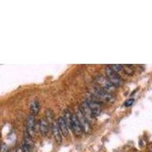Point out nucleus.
<instances>
[{
	"label": "nucleus",
	"mask_w": 152,
	"mask_h": 152,
	"mask_svg": "<svg viewBox=\"0 0 152 152\" xmlns=\"http://www.w3.org/2000/svg\"><path fill=\"white\" fill-rule=\"evenodd\" d=\"M85 103L89 107L91 110L93 111L94 114L95 115L96 117L99 116L102 110V102H100V100L94 97L93 96L87 97L86 100H85Z\"/></svg>",
	"instance_id": "f03ea898"
},
{
	"label": "nucleus",
	"mask_w": 152,
	"mask_h": 152,
	"mask_svg": "<svg viewBox=\"0 0 152 152\" xmlns=\"http://www.w3.org/2000/svg\"><path fill=\"white\" fill-rule=\"evenodd\" d=\"M0 152H9V147L5 142H2L0 145Z\"/></svg>",
	"instance_id": "4468645a"
},
{
	"label": "nucleus",
	"mask_w": 152,
	"mask_h": 152,
	"mask_svg": "<svg viewBox=\"0 0 152 152\" xmlns=\"http://www.w3.org/2000/svg\"><path fill=\"white\" fill-rule=\"evenodd\" d=\"M134 101H135V99H134V98L129 99V100H127L126 102H125V104H124L125 107H130V106L132 105V104L134 103Z\"/></svg>",
	"instance_id": "2eb2a0df"
},
{
	"label": "nucleus",
	"mask_w": 152,
	"mask_h": 152,
	"mask_svg": "<svg viewBox=\"0 0 152 152\" xmlns=\"http://www.w3.org/2000/svg\"><path fill=\"white\" fill-rule=\"evenodd\" d=\"M105 72L107 78H108L111 83L116 87H119L123 85V80L121 78V76L118 74V72L113 71V69H110L109 66H107L105 69Z\"/></svg>",
	"instance_id": "7ed1b4c3"
},
{
	"label": "nucleus",
	"mask_w": 152,
	"mask_h": 152,
	"mask_svg": "<svg viewBox=\"0 0 152 152\" xmlns=\"http://www.w3.org/2000/svg\"><path fill=\"white\" fill-rule=\"evenodd\" d=\"M40 105L39 101L37 100H34L30 105V113L34 116H36L40 111Z\"/></svg>",
	"instance_id": "f8f14e48"
},
{
	"label": "nucleus",
	"mask_w": 152,
	"mask_h": 152,
	"mask_svg": "<svg viewBox=\"0 0 152 152\" xmlns=\"http://www.w3.org/2000/svg\"><path fill=\"white\" fill-rule=\"evenodd\" d=\"M91 94L102 103H113L115 100V96L113 94L104 90L97 85L93 86L91 88Z\"/></svg>",
	"instance_id": "f257e3e1"
},
{
	"label": "nucleus",
	"mask_w": 152,
	"mask_h": 152,
	"mask_svg": "<svg viewBox=\"0 0 152 152\" xmlns=\"http://www.w3.org/2000/svg\"><path fill=\"white\" fill-rule=\"evenodd\" d=\"M72 115L73 114L71 113L69 110L66 109L63 110V113L62 116V118L64 119L69 129L71 130H72Z\"/></svg>",
	"instance_id": "9b49d317"
},
{
	"label": "nucleus",
	"mask_w": 152,
	"mask_h": 152,
	"mask_svg": "<svg viewBox=\"0 0 152 152\" xmlns=\"http://www.w3.org/2000/svg\"><path fill=\"white\" fill-rule=\"evenodd\" d=\"M95 80H96L97 86L103 88L104 90L110 92V93H113V92L116 91V87L114 86L110 81L108 80V78L107 77H105V76L98 75L96 77V79Z\"/></svg>",
	"instance_id": "20e7f679"
},
{
	"label": "nucleus",
	"mask_w": 152,
	"mask_h": 152,
	"mask_svg": "<svg viewBox=\"0 0 152 152\" xmlns=\"http://www.w3.org/2000/svg\"><path fill=\"white\" fill-rule=\"evenodd\" d=\"M151 152H152V149H151Z\"/></svg>",
	"instance_id": "f3484780"
},
{
	"label": "nucleus",
	"mask_w": 152,
	"mask_h": 152,
	"mask_svg": "<svg viewBox=\"0 0 152 152\" xmlns=\"http://www.w3.org/2000/svg\"><path fill=\"white\" fill-rule=\"evenodd\" d=\"M50 125L45 119H42L38 123V131L43 136H46L50 130Z\"/></svg>",
	"instance_id": "1a4fd4ad"
},
{
	"label": "nucleus",
	"mask_w": 152,
	"mask_h": 152,
	"mask_svg": "<svg viewBox=\"0 0 152 152\" xmlns=\"http://www.w3.org/2000/svg\"><path fill=\"white\" fill-rule=\"evenodd\" d=\"M57 124H58L59 130H60L61 133H62V135H63L65 137H67L69 134V129L68 128L66 122H65L64 119L62 118V116H60L58 119V120H57Z\"/></svg>",
	"instance_id": "9d476101"
},
{
	"label": "nucleus",
	"mask_w": 152,
	"mask_h": 152,
	"mask_svg": "<svg viewBox=\"0 0 152 152\" xmlns=\"http://www.w3.org/2000/svg\"><path fill=\"white\" fill-rule=\"evenodd\" d=\"M51 127H52V132L53 135L54 139H55L56 142L57 144L60 145L62 143V133H61L60 130H59V126L57 124V121H54L53 123L51 124Z\"/></svg>",
	"instance_id": "6e6552de"
},
{
	"label": "nucleus",
	"mask_w": 152,
	"mask_h": 152,
	"mask_svg": "<svg viewBox=\"0 0 152 152\" xmlns=\"http://www.w3.org/2000/svg\"><path fill=\"white\" fill-rule=\"evenodd\" d=\"M36 122H35L34 116H32L30 114L29 116H28V117L26 118V120H25V128L26 130L25 131L31 135V137H33V135H34L35 133V129H36Z\"/></svg>",
	"instance_id": "423d86ee"
},
{
	"label": "nucleus",
	"mask_w": 152,
	"mask_h": 152,
	"mask_svg": "<svg viewBox=\"0 0 152 152\" xmlns=\"http://www.w3.org/2000/svg\"><path fill=\"white\" fill-rule=\"evenodd\" d=\"M76 116L78 117V121H79L80 124H81V127L83 132L85 133H88L91 129V126L90 122L88 121V119L85 117V116L83 114L81 110L80 109V107H78V109L76 110Z\"/></svg>",
	"instance_id": "39448f33"
},
{
	"label": "nucleus",
	"mask_w": 152,
	"mask_h": 152,
	"mask_svg": "<svg viewBox=\"0 0 152 152\" xmlns=\"http://www.w3.org/2000/svg\"><path fill=\"white\" fill-rule=\"evenodd\" d=\"M72 131L75 133V135L78 137L81 136L84 133L82 127H81V124L78 121L76 114H73L72 115Z\"/></svg>",
	"instance_id": "0eeeda50"
},
{
	"label": "nucleus",
	"mask_w": 152,
	"mask_h": 152,
	"mask_svg": "<svg viewBox=\"0 0 152 152\" xmlns=\"http://www.w3.org/2000/svg\"><path fill=\"white\" fill-rule=\"evenodd\" d=\"M109 66L110 67L111 69H113V71L116 72H118L123 70V65H119V64L110 65V66Z\"/></svg>",
	"instance_id": "ddd939ff"
},
{
	"label": "nucleus",
	"mask_w": 152,
	"mask_h": 152,
	"mask_svg": "<svg viewBox=\"0 0 152 152\" xmlns=\"http://www.w3.org/2000/svg\"><path fill=\"white\" fill-rule=\"evenodd\" d=\"M15 152H24V149H23V147H22V145H19L18 147L16 148L15 150Z\"/></svg>",
	"instance_id": "dca6fc26"
}]
</instances>
